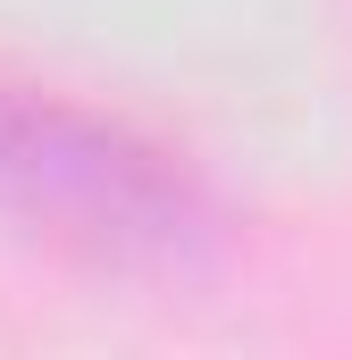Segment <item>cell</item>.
Masks as SVG:
<instances>
[{
  "mask_svg": "<svg viewBox=\"0 0 352 360\" xmlns=\"http://www.w3.org/2000/svg\"><path fill=\"white\" fill-rule=\"evenodd\" d=\"M0 210L118 269L184 260L201 243V201L151 143L8 84H0Z\"/></svg>",
  "mask_w": 352,
  "mask_h": 360,
  "instance_id": "1",
  "label": "cell"
}]
</instances>
